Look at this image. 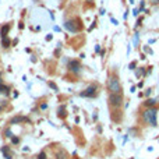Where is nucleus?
Instances as JSON below:
<instances>
[{"label":"nucleus","mask_w":159,"mask_h":159,"mask_svg":"<svg viewBox=\"0 0 159 159\" xmlns=\"http://www.w3.org/2000/svg\"><path fill=\"white\" fill-rule=\"evenodd\" d=\"M141 119L144 123H147L148 126L156 127L158 126V108H147L145 110L141 112Z\"/></svg>","instance_id":"1"},{"label":"nucleus","mask_w":159,"mask_h":159,"mask_svg":"<svg viewBox=\"0 0 159 159\" xmlns=\"http://www.w3.org/2000/svg\"><path fill=\"white\" fill-rule=\"evenodd\" d=\"M123 102H124V95H123V92H109L108 95V103L112 109H120L123 105Z\"/></svg>","instance_id":"2"},{"label":"nucleus","mask_w":159,"mask_h":159,"mask_svg":"<svg viewBox=\"0 0 159 159\" xmlns=\"http://www.w3.org/2000/svg\"><path fill=\"white\" fill-rule=\"evenodd\" d=\"M106 88H108L109 92H122V84H120V80L117 75L112 74L108 77V81H106Z\"/></svg>","instance_id":"3"},{"label":"nucleus","mask_w":159,"mask_h":159,"mask_svg":"<svg viewBox=\"0 0 159 159\" xmlns=\"http://www.w3.org/2000/svg\"><path fill=\"white\" fill-rule=\"evenodd\" d=\"M99 94V87L98 84H89L82 92H80L81 98H96Z\"/></svg>","instance_id":"4"},{"label":"nucleus","mask_w":159,"mask_h":159,"mask_svg":"<svg viewBox=\"0 0 159 159\" xmlns=\"http://www.w3.org/2000/svg\"><path fill=\"white\" fill-rule=\"evenodd\" d=\"M63 26L67 29L69 32H71V34H77L82 29V24H75V20L74 18H70V20H66L64 21Z\"/></svg>","instance_id":"5"},{"label":"nucleus","mask_w":159,"mask_h":159,"mask_svg":"<svg viewBox=\"0 0 159 159\" xmlns=\"http://www.w3.org/2000/svg\"><path fill=\"white\" fill-rule=\"evenodd\" d=\"M67 69H69V71L73 73V74H80L82 67H81L80 60H77V59H73V60L69 61V66H67Z\"/></svg>","instance_id":"6"},{"label":"nucleus","mask_w":159,"mask_h":159,"mask_svg":"<svg viewBox=\"0 0 159 159\" xmlns=\"http://www.w3.org/2000/svg\"><path fill=\"white\" fill-rule=\"evenodd\" d=\"M156 103H158L156 99H154V98H148L145 102H144V106H145V108H155V106H156Z\"/></svg>","instance_id":"7"},{"label":"nucleus","mask_w":159,"mask_h":159,"mask_svg":"<svg viewBox=\"0 0 159 159\" xmlns=\"http://www.w3.org/2000/svg\"><path fill=\"white\" fill-rule=\"evenodd\" d=\"M10 28H11L10 24H4V25L2 26V29H0V35H2V38L7 36V34H8V31H10Z\"/></svg>","instance_id":"8"},{"label":"nucleus","mask_w":159,"mask_h":159,"mask_svg":"<svg viewBox=\"0 0 159 159\" xmlns=\"http://www.w3.org/2000/svg\"><path fill=\"white\" fill-rule=\"evenodd\" d=\"M22 122H28V119L24 116H16V117H13L11 119V124H17V123H22Z\"/></svg>","instance_id":"9"},{"label":"nucleus","mask_w":159,"mask_h":159,"mask_svg":"<svg viewBox=\"0 0 159 159\" xmlns=\"http://www.w3.org/2000/svg\"><path fill=\"white\" fill-rule=\"evenodd\" d=\"M2 45H3V48H10L11 46V42H10V39H8V36L2 38Z\"/></svg>","instance_id":"10"},{"label":"nucleus","mask_w":159,"mask_h":159,"mask_svg":"<svg viewBox=\"0 0 159 159\" xmlns=\"http://www.w3.org/2000/svg\"><path fill=\"white\" fill-rule=\"evenodd\" d=\"M56 159H67V154L63 151V149H60V151L56 154Z\"/></svg>","instance_id":"11"},{"label":"nucleus","mask_w":159,"mask_h":159,"mask_svg":"<svg viewBox=\"0 0 159 159\" xmlns=\"http://www.w3.org/2000/svg\"><path fill=\"white\" fill-rule=\"evenodd\" d=\"M2 152L4 154V158H6V159H13V158H11V155L8 154V147H3V148H2Z\"/></svg>","instance_id":"12"},{"label":"nucleus","mask_w":159,"mask_h":159,"mask_svg":"<svg viewBox=\"0 0 159 159\" xmlns=\"http://www.w3.org/2000/svg\"><path fill=\"white\" fill-rule=\"evenodd\" d=\"M57 112H59V117H66V116H67V113H66V108H64V106H60Z\"/></svg>","instance_id":"13"},{"label":"nucleus","mask_w":159,"mask_h":159,"mask_svg":"<svg viewBox=\"0 0 159 159\" xmlns=\"http://www.w3.org/2000/svg\"><path fill=\"white\" fill-rule=\"evenodd\" d=\"M2 92H4L6 95H8V94H10V88L6 87V85H3V84H0V94Z\"/></svg>","instance_id":"14"},{"label":"nucleus","mask_w":159,"mask_h":159,"mask_svg":"<svg viewBox=\"0 0 159 159\" xmlns=\"http://www.w3.org/2000/svg\"><path fill=\"white\" fill-rule=\"evenodd\" d=\"M135 75H137V77H140V75H147V71L144 70V67H140V70L135 71Z\"/></svg>","instance_id":"15"},{"label":"nucleus","mask_w":159,"mask_h":159,"mask_svg":"<svg viewBox=\"0 0 159 159\" xmlns=\"http://www.w3.org/2000/svg\"><path fill=\"white\" fill-rule=\"evenodd\" d=\"M128 69L130 70H137V61H131V63L128 64Z\"/></svg>","instance_id":"16"},{"label":"nucleus","mask_w":159,"mask_h":159,"mask_svg":"<svg viewBox=\"0 0 159 159\" xmlns=\"http://www.w3.org/2000/svg\"><path fill=\"white\" fill-rule=\"evenodd\" d=\"M48 84H49V87H50V88H53V89H55V92H57V91H59V88H57V85H56V84H55V82H52V81H49V82H48Z\"/></svg>","instance_id":"17"},{"label":"nucleus","mask_w":159,"mask_h":159,"mask_svg":"<svg viewBox=\"0 0 159 159\" xmlns=\"http://www.w3.org/2000/svg\"><path fill=\"white\" fill-rule=\"evenodd\" d=\"M11 142L14 144V145H17V144H20V137H11Z\"/></svg>","instance_id":"18"},{"label":"nucleus","mask_w":159,"mask_h":159,"mask_svg":"<svg viewBox=\"0 0 159 159\" xmlns=\"http://www.w3.org/2000/svg\"><path fill=\"white\" fill-rule=\"evenodd\" d=\"M4 134H6V137H8V138H11V137H13V132H11V130H10V128H7V130H6L4 131Z\"/></svg>","instance_id":"19"},{"label":"nucleus","mask_w":159,"mask_h":159,"mask_svg":"<svg viewBox=\"0 0 159 159\" xmlns=\"http://www.w3.org/2000/svg\"><path fill=\"white\" fill-rule=\"evenodd\" d=\"M38 159H48V158H46V154H45V152H39V154H38Z\"/></svg>","instance_id":"20"},{"label":"nucleus","mask_w":159,"mask_h":159,"mask_svg":"<svg viewBox=\"0 0 159 159\" xmlns=\"http://www.w3.org/2000/svg\"><path fill=\"white\" fill-rule=\"evenodd\" d=\"M145 10V2H141V4H140V11H144Z\"/></svg>","instance_id":"21"},{"label":"nucleus","mask_w":159,"mask_h":159,"mask_svg":"<svg viewBox=\"0 0 159 159\" xmlns=\"http://www.w3.org/2000/svg\"><path fill=\"white\" fill-rule=\"evenodd\" d=\"M138 39H140V34H135L134 35V43H135V45L138 43Z\"/></svg>","instance_id":"22"},{"label":"nucleus","mask_w":159,"mask_h":159,"mask_svg":"<svg viewBox=\"0 0 159 159\" xmlns=\"http://www.w3.org/2000/svg\"><path fill=\"white\" fill-rule=\"evenodd\" d=\"M152 94V88H148V89L145 91V96H149Z\"/></svg>","instance_id":"23"},{"label":"nucleus","mask_w":159,"mask_h":159,"mask_svg":"<svg viewBox=\"0 0 159 159\" xmlns=\"http://www.w3.org/2000/svg\"><path fill=\"white\" fill-rule=\"evenodd\" d=\"M95 53H101V45H96L95 46Z\"/></svg>","instance_id":"24"},{"label":"nucleus","mask_w":159,"mask_h":159,"mask_svg":"<svg viewBox=\"0 0 159 159\" xmlns=\"http://www.w3.org/2000/svg\"><path fill=\"white\" fill-rule=\"evenodd\" d=\"M132 14H134V17H138V14H140V8H135Z\"/></svg>","instance_id":"25"},{"label":"nucleus","mask_w":159,"mask_h":159,"mask_svg":"<svg viewBox=\"0 0 159 159\" xmlns=\"http://www.w3.org/2000/svg\"><path fill=\"white\" fill-rule=\"evenodd\" d=\"M144 50H145V52H148V53H151V55H152V53H154V52L151 50V49L148 48V46H144Z\"/></svg>","instance_id":"26"},{"label":"nucleus","mask_w":159,"mask_h":159,"mask_svg":"<svg viewBox=\"0 0 159 159\" xmlns=\"http://www.w3.org/2000/svg\"><path fill=\"white\" fill-rule=\"evenodd\" d=\"M127 17H128V10H126V13L123 14V18H124V20H127Z\"/></svg>","instance_id":"27"},{"label":"nucleus","mask_w":159,"mask_h":159,"mask_svg":"<svg viewBox=\"0 0 159 159\" xmlns=\"http://www.w3.org/2000/svg\"><path fill=\"white\" fill-rule=\"evenodd\" d=\"M52 38H53V35H52V34H48V35H46V41H50Z\"/></svg>","instance_id":"28"},{"label":"nucleus","mask_w":159,"mask_h":159,"mask_svg":"<svg viewBox=\"0 0 159 159\" xmlns=\"http://www.w3.org/2000/svg\"><path fill=\"white\" fill-rule=\"evenodd\" d=\"M41 109H42V110H45V109H48V105H46V103H42V105H41Z\"/></svg>","instance_id":"29"},{"label":"nucleus","mask_w":159,"mask_h":159,"mask_svg":"<svg viewBox=\"0 0 159 159\" xmlns=\"http://www.w3.org/2000/svg\"><path fill=\"white\" fill-rule=\"evenodd\" d=\"M92 119H94V120H98V112H95V113H94Z\"/></svg>","instance_id":"30"},{"label":"nucleus","mask_w":159,"mask_h":159,"mask_svg":"<svg viewBox=\"0 0 159 159\" xmlns=\"http://www.w3.org/2000/svg\"><path fill=\"white\" fill-rule=\"evenodd\" d=\"M3 110V105H0V112H2Z\"/></svg>","instance_id":"31"},{"label":"nucleus","mask_w":159,"mask_h":159,"mask_svg":"<svg viewBox=\"0 0 159 159\" xmlns=\"http://www.w3.org/2000/svg\"><path fill=\"white\" fill-rule=\"evenodd\" d=\"M0 84H3V82H2V78H0Z\"/></svg>","instance_id":"32"},{"label":"nucleus","mask_w":159,"mask_h":159,"mask_svg":"<svg viewBox=\"0 0 159 159\" xmlns=\"http://www.w3.org/2000/svg\"><path fill=\"white\" fill-rule=\"evenodd\" d=\"M158 103H159V99H158Z\"/></svg>","instance_id":"33"}]
</instances>
